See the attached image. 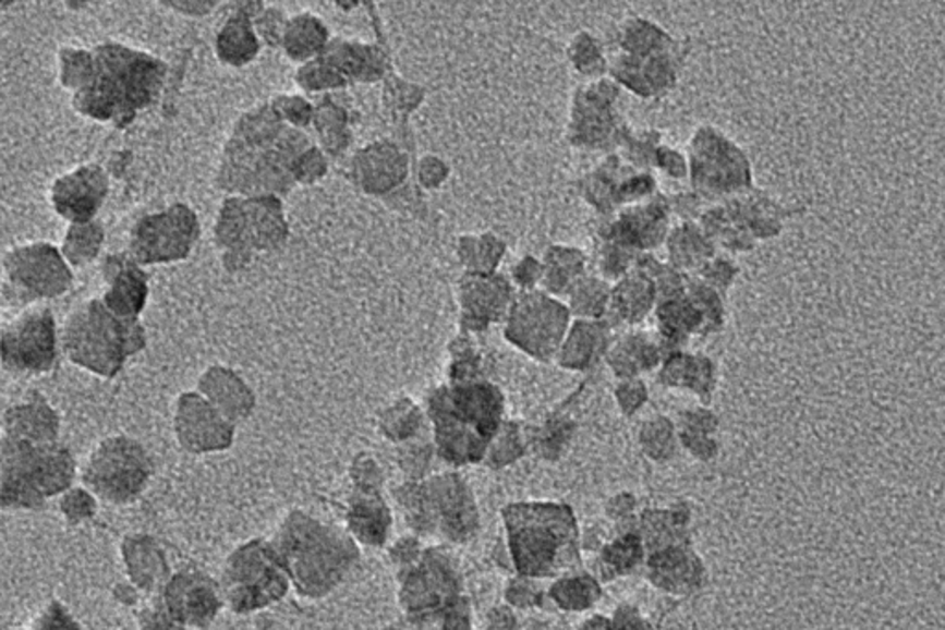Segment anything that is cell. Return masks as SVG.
I'll use <instances>...</instances> for the list:
<instances>
[{"label":"cell","mask_w":945,"mask_h":630,"mask_svg":"<svg viewBox=\"0 0 945 630\" xmlns=\"http://www.w3.org/2000/svg\"><path fill=\"white\" fill-rule=\"evenodd\" d=\"M409 152L390 141H379L356 152L351 174L364 193L380 196L403 185L409 178Z\"/></svg>","instance_id":"obj_23"},{"label":"cell","mask_w":945,"mask_h":630,"mask_svg":"<svg viewBox=\"0 0 945 630\" xmlns=\"http://www.w3.org/2000/svg\"><path fill=\"white\" fill-rule=\"evenodd\" d=\"M638 446L649 461L656 464L673 461L680 451L675 420L663 414L644 420L643 424L639 425Z\"/></svg>","instance_id":"obj_39"},{"label":"cell","mask_w":945,"mask_h":630,"mask_svg":"<svg viewBox=\"0 0 945 630\" xmlns=\"http://www.w3.org/2000/svg\"><path fill=\"white\" fill-rule=\"evenodd\" d=\"M606 54L644 56L659 52H687L689 45L676 39L651 19L627 17L609 31L604 43Z\"/></svg>","instance_id":"obj_27"},{"label":"cell","mask_w":945,"mask_h":630,"mask_svg":"<svg viewBox=\"0 0 945 630\" xmlns=\"http://www.w3.org/2000/svg\"><path fill=\"white\" fill-rule=\"evenodd\" d=\"M512 601L518 606L540 605V601H542V592L532 584V579L524 577L523 581L513 586Z\"/></svg>","instance_id":"obj_61"},{"label":"cell","mask_w":945,"mask_h":630,"mask_svg":"<svg viewBox=\"0 0 945 630\" xmlns=\"http://www.w3.org/2000/svg\"><path fill=\"white\" fill-rule=\"evenodd\" d=\"M693 630H696V627H694V629H693Z\"/></svg>","instance_id":"obj_64"},{"label":"cell","mask_w":945,"mask_h":630,"mask_svg":"<svg viewBox=\"0 0 945 630\" xmlns=\"http://www.w3.org/2000/svg\"><path fill=\"white\" fill-rule=\"evenodd\" d=\"M686 158L691 191L710 204L755 187L747 152L713 124L694 130L687 143Z\"/></svg>","instance_id":"obj_8"},{"label":"cell","mask_w":945,"mask_h":630,"mask_svg":"<svg viewBox=\"0 0 945 630\" xmlns=\"http://www.w3.org/2000/svg\"><path fill=\"white\" fill-rule=\"evenodd\" d=\"M106 292L104 305L122 318H137L148 300V278L128 252L109 254L100 265Z\"/></svg>","instance_id":"obj_21"},{"label":"cell","mask_w":945,"mask_h":630,"mask_svg":"<svg viewBox=\"0 0 945 630\" xmlns=\"http://www.w3.org/2000/svg\"><path fill=\"white\" fill-rule=\"evenodd\" d=\"M241 10H235L231 13L223 25L218 31L217 39H215V50H217L218 60L231 65V68H242L250 61L255 60V56L259 54L261 41L253 26V19L259 13H252L246 10V4H239Z\"/></svg>","instance_id":"obj_31"},{"label":"cell","mask_w":945,"mask_h":630,"mask_svg":"<svg viewBox=\"0 0 945 630\" xmlns=\"http://www.w3.org/2000/svg\"><path fill=\"white\" fill-rule=\"evenodd\" d=\"M656 381L670 390H687L707 407L717 390V364L704 353H668L656 371Z\"/></svg>","instance_id":"obj_24"},{"label":"cell","mask_w":945,"mask_h":630,"mask_svg":"<svg viewBox=\"0 0 945 630\" xmlns=\"http://www.w3.org/2000/svg\"><path fill=\"white\" fill-rule=\"evenodd\" d=\"M667 204L673 219H678V222H696L700 213L704 211L710 202H705L702 196L689 189V191L667 194Z\"/></svg>","instance_id":"obj_54"},{"label":"cell","mask_w":945,"mask_h":630,"mask_svg":"<svg viewBox=\"0 0 945 630\" xmlns=\"http://www.w3.org/2000/svg\"><path fill=\"white\" fill-rule=\"evenodd\" d=\"M542 291L550 296L567 298L580 278L590 272V257L571 244H553L543 255Z\"/></svg>","instance_id":"obj_32"},{"label":"cell","mask_w":945,"mask_h":630,"mask_svg":"<svg viewBox=\"0 0 945 630\" xmlns=\"http://www.w3.org/2000/svg\"><path fill=\"white\" fill-rule=\"evenodd\" d=\"M663 246L667 252L665 263L691 276L699 272L700 268L717 254V249L711 244L696 222H678L670 226Z\"/></svg>","instance_id":"obj_34"},{"label":"cell","mask_w":945,"mask_h":630,"mask_svg":"<svg viewBox=\"0 0 945 630\" xmlns=\"http://www.w3.org/2000/svg\"><path fill=\"white\" fill-rule=\"evenodd\" d=\"M643 576L657 594L678 601L702 592L707 582V568L694 552L693 542H687L649 553Z\"/></svg>","instance_id":"obj_19"},{"label":"cell","mask_w":945,"mask_h":630,"mask_svg":"<svg viewBox=\"0 0 945 630\" xmlns=\"http://www.w3.org/2000/svg\"><path fill=\"white\" fill-rule=\"evenodd\" d=\"M313 141L279 119L270 104L247 111L223 148L218 189L239 196H281L295 185V167Z\"/></svg>","instance_id":"obj_1"},{"label":"cell","mask_w":945,"mask_h":630,"mask_svg":"<svg viewBox=\"0 0 945 630\" xmlns=\"http://www.w3.org/2000/svg\"><path fill=\"white\" fill-rule=\"evenodd\" d=\"M654 170H659L665 177L670 180H687L689 167H687L686 154L676 150L673 146L662 143L656 152V161H654Z\"/></svg>","instance_id":"obj_56"},{"label":"cell","mask_w":945,"mask_h":630,"mask_svg":"<svg viewBox=\"0 0 945 630\" xmlns=\"http://www.w3.org/2000/svg\"><path fill=\"white\" fill-rule=\"evenodd\" d=\"M609 630H654L651 619L633 603H620L609 616Z\"/></svg>","instance_id":"obj_57"},{"label":"cell","mask_w":945,"mask_h":630,"mask_svg":"<svg viewBox=\"0 0 945 630\" xmlns=\"http://www.w3.org/2000/svg\"><path fill=\"white\" fill-rule=\"evenodd\" d=\"M314 126L318 132L322 145L329 154L337 156L350 146L351 135L348 130V113L331 102L329 97H324L319 106L314 108Z\"/></svg>","instance_id":"obj_43"},{"label":"cell","mask_w":945,"mask_h":630,"mask_svg":"<svg viewBox=\"0 0 945 630\" xmlns=\"http://www.w3.org/2000/svg\"><path fill=\"white\" fill-rule=\"evenodd\" d=\"M657 191L654 172L633 169L617 152L606 154L577 182V193L598 215V219H606L622 207L646 201Z\"/></svg>","instance_id":"obj_15"},{"label":"cell","mask_w":945,"mask_h":630,"mask_svg":"<svg viewBox=\"0 0 945 630\" xmlns=\"http://www.w3.org/2000/svg\"><path fill=\"white\" fill-rule=\"evenodd\" d=\"M289 237L278 196H231L223 201L215 225V241L228 270L246 267L253 257L283 246Z\"/></svg>","instance_id":"obj_7"},{"label":"cell","mask_w":945,"mask_h":630,"mask_svg":"<svg viewBox=\"0 0 945 630\" xmlns=\"http://www.w3.org/2000/svg\"><path fill=\"white\" fill-rule=\"evenodd\" d=\"M281 121L289 126L305 128L311 124L314 117L313 104L303 97H278L270 104Z\"/></svg>","instance_id":"obj_52"},{"label":"cell","mask_w":945,"mask_h":630,"mask_svg":"<svg viewBox=\"0 0 945 630\" xmlns=\"http://www.w3.org/2000/svg\"><path fill=\"white\" fill-rule=\"evenodd\" d=\"M687 52H659V54L608 56V78L620 89H627L641 100L667 97L680 78V69Z\"/></svg>","instance_id":"obj_18"},{"label":"cell","mask_w":945,"mask_h":630,"mask_svg":"<svg viewBox=\"0 0 945 630\" xmlns=\"http://www.w3.org/2000/svg\"><path fill=\"white\" fill-rule=\"evenodd\" d=\"M106 241V230L98 220L69 225L60 252L71 268H82L97 259Z\"/></svg>","instance_id":"obj_40"},{"label":"cell","mask_w":945,"mask_h":630,"mask_svg":"<svg viewBox=\"0 0 945 630\" xmlns=\"http://www.w3.org/2000/svg\"><path fill=\"white\" fill-rule=\"evenodd\" d=\"M670 226L673 215L668 209L667 194L657 191L646 201L622 207L606 219H598L593 239L619 244L633 254H654L665 243Z\"/></svg>","instance_id":"obj_16"},{"label":"cell","mask_w":945,"mask_h":630,"mask_svg":"<svg viewBox=\"0 0 945 630\" xmlns=\"http://www.w3.org/2000/svg\"><path fill=\"white\" fill-rule=\"evenodd\" d=\"M342 78L343 84L351 82H375L388 71V56L374 45L331 39L326 50L318 56Z\"/></svg>","instance_id":"obj_29"},{"label":"cell","mask_w":945,"mask_h":630,"mask_svg":"<svg viewBox=\"0 0 945 630\" xmlns=\"http://www.w3.org/2000/svg\"><path fill=\"white\" fill-rule=\"evenodd\" d=\"M611 283L596 274H585L567 294V310L574 320H604L608 315Z\"/></svg>","instance_id":"obj_38"},{"label":"cell","mask_w":945,"mask_h":630,"mask_svg":"<svg viewBox=\"0 0 945 630\" xmlns=\"http://www.w3.org/2000/svg\"><path fill=\"white\" fill-rule=\"evenodd\" d=\"M574 431H577L574 420L569 419L567 414H556V416L548 420L545 429L540 431L543 451L545 453H550V451L560 453L561 449L566 448L569 440H571Z\"/></svg>","instance_id":"obj_53"},{"label":"cell","mask_w":945,"mask_h":630,"mask_svg":"<svg viewBox=\"0 0 945 630\" xmlns=\"http://www.w3.org/2000/svg\"><path fill=\"white\" fill-rule=\"evenodd\" d=\"M550 599L564 613L582 614L593 610L603 599V584L587 571H571L556 579L548 590Z\"/></svg>","instance_id":"obj_37"},{"label":"cell","mask_w":945,"mask_h":630,"mask_svg":"<svg viewBox=\"0 0 945 630\" xmlns=\"http://www.w3.org/2000/svg\"><path fill=\"white\" fill-rule=\"evenodd\" d=\"M163 7L174 8V12L191 15V17H199L213 12V8H217V2H161Z\"/></svg>","instance_id":"obj_62"},{"label":"cell","mask_w":945,"mask_h":630,"mask_svg":"<svg viewBox=\"0 0 945 630\" xmlns=\"http://www.w3.org/2000/svg\"><path fill=\"white\" fill-rule=\"evenodd\" d=\"M146 344L145 329L137 318H122L90 298L66 316L61 346L69 361L97 376L113 377L133 353Z\"/></svg>","instance_id":"obj_5"},{"label":"cell","mask_w":945,"mask_h":630,"mask_svg":"<svg viewBox=\"0 0 945 630\" xmlns=\"http://www.w3.org/2000/svg\"><path fill=\"white\" fill-rule=\"evenodd\" d=\"M505 400L489 383L441 387L428 401L436 440L447 459L473 461L497 435Z\"/></svg>","instance_id":"obj_4"},{"label":"cell","mask_w":945,"mask_h":630,"mask_svg":"<svg viewBox=\"0 0 945 630\" xmlns=\"http://www.w3.org/2000/svg\"><path fill=\"white\" fill-rule=\"evenodd\" d=\"M604 514L609 523L622 528V531L638 529V497L630 492H620L617 496L609 497L604 507Z\"/></svg>","instance_id":"obj_51"},{"label":"cell","mask_w":945,"mask_h":630,"mask_svg":"<svg viewBox=\"0 0 945 630\" xmlns=\"http://www.w3.org/2000/svg\"><path fill=\"white\" fill-rule=\"evenodd\" d=\"M199 231L196 213L185 204H172L165 211L145 215L133 225L128 254L141 267L187 259Z\"/></svg>","instance_id":"obj_13"},{"label":"cell","mask_w":945,"mask_h":630,"mask_svg":"<svg viewBox=\"0 0 945 630\" xmlns=\"http://www.w3.org/2000/svg\"><path fill=\"white\" fill-rule=\"evenodd\" d=\"M2 292L10 303L31 305L65 294L73 286V268L60 249L47 241L19 244L2 257Z\"/></svg>","instance_id":"obj_11"},{"label":"cell","mask_w":945,"mask_h":630,"mask_svg":"<svg viewBox=\"0 0 945 630\" xmlns=\"http://www.w3.org/2000/svg\"><path fill=\"white\" fill-rule=\"evenodd\" d=\"M572 316L566 303L543 291L516 294L506 315V339L536 361H555Z\"/></svg>","instance_id":"obj_12"},{"label":"cell","mask_w":945,"mask_h":630,"mask_svg":"<svg viewBox=\"0 0 945 630\" xmlns=\"http://www.w3.org/2000/svg\"><path fill=\"white\" fill-rule=\"evenodd\" d=\"M512 274L513 281L521 287V291H536V287L542 283L543 263L534 255H524L523 259L513 267Z\"/></svg>","instance_id":"obj_59"},{"label":"cell","mask_w":945,"mask_h":630,"mask_svg":"<svg viewBox=\"0 0 945 630\" xmlns=\"http://www.w3.org/2000/svg\"><path fill=\"white\" fill-rule=\"evenodd\" d=\"M577 630H609V616L591 614L579 625Z\"/></svg>","instance_id":"obj_63"},{"label":"cell","mask_w":945,"mask_h":630,"mask_svg":"<svg viewBox=\"0 0 945 630\" xmlns=\"http://www.w3.org/2000/svg\"><path fill=\"white\" fill-rule=\"evenodd\" d=\"M675 424L680 435L715 437L718 427H720V420L715 412L711 411L710 407L700 405L678 412Z\"/></svg>","instance_id":"obj_48"},{"label":"cell","mask_w":945,"mask_h":630,"mask_svg":"<svg viewBox=\"0 0 945 630\" xmlns=\"http://www.w3.org/2000/svg\"><path fill=\"white\" fill-rule=\"evenodd\" d=\"M662 361L663 352L656 337L643 329H628L619 337H615L608 352L604 355V363L617 377V381L635 379V377H643L644 374L656 372Z\"/></svg>","instance_id":"obj_28"},{"label":"cell","mask_w":945,"mask_h":630,"mask_svg":"<svg viewBox=\"0 0 945 630\" xmlns=\"http://www.w3.org/2000/svg\"><path fill=\"white\" fill-rule=\"evenodd\" d=\"M567 58L572 69L584 78L598 80L608 76V56L604 43L591 32H579L567 47Z\"/></svg>","instance_id":"obj_41"},{"label":"cell","mask_w":945,"mask_h":630,"mask_svg":"<svg viewBox=\"0 0 945 630\" xmlns=\"http://www.w3.org/2000/svg\"><path fill=\"white\" fill-rule=\"evenodd\" d=\"M90 52L95 61L93 78L73 93L71 106L82 117L111 122L122 130L159 98L169 65L121 43H98Z\"/></svg>","instance_id":"obj_2"},{"label":"cell","mask_w":945,"mask_h":630,"mask_svg":"<svg viewBox=\"0 0 945 630\" xmlns=\"http://www.w3.org/2000/svg\"><path fill=\"white\" fill-rule=\"evenodd\" d=\"M798 209H789L765 189L753 187L720 202L707 204L696 225L723 254H748L758 243L782 235L785 222Z\"/></svg>","instance_id":"obj_6"},{"label":"cell","mask_w":945,"mask_h":630,"mask_svg":"<svg viewBox=\"0 0 945 630\" xmlns=\"http://www.w3.org/2000/svg\"><path fill=\"white\" fill-rule=\"evenodd\" d=\"M109 194L108 172L97 163L80 165L50 185V206L69 225L95 220Z\"/></svg>","instance_id":"obj_20"},{"label":"cell","mask_w":945,"mask_h":630,"mask_svg":"<svg viewBox=\"0 0 945 630\" xmlns=\"http://www.w3.org/2000/svg\"><path fill=\"white\" fill-rule=\"evenodd\" d=\"M446 177L447 167L441 163L440 159L433 158V156H427V158L423 159L422 167H420V182L425 187L433 189L434 185H438Z\"/></svg>","instance_id":"obj_60"},{"label":"cell","mask_w":945,"mask_h":630,"mask_svg":"<svg viewBox=\"0 0 945 630\" xmlns=\"http://www.w3.org/2000/svg\"><path fill=\"white\" fill-rule=\"evenodd\" d=\"M85 481L106 499H130L145 485L146 459L143 449L126 438L106 440L90 459Z\"/></svg>","instance_id":"obj_17"},{"label":"cell","mask_w":945,"mask_h":630,"mask_svg":"<svg viewBox=\"0 0 945 630\" xmlns=\"http://www.w3.org/2000/svg\"><path fill=\"white\" fill-rule=\"evenodd\" d=\"M639 254L622 249L619 244L593 239V255L591 261L596 268V276L606 279L608 283H615L625 274L632 270Z\"/></svg>","instance_id":"obj_44"},{"label":"cell","mask_w":945,"mask_h":630,"mask_svg":"<svg viewBox=\"0 0 945 630\" xmlns=\"http://www.w3.org/2000/svg\"><path fill=\"white\" fill-rule=\"evenodd\" d=\"M505 252L506 244L489 233L482 237H462L458 243V255L470 274H495Z\"/></svg>","instance_id":"obj_42"},{"label":"cell","mask_w":945,"mask_h":630,"mask_svg":"<svg viewBox=\"0 0 945 630\" xmlns=\"http://www.w3.org/2000/svg\"><path fill=\"white\" fill-rule=\"evenodd\" d=\"M505 518L508 546L521 576L547 579L577 571L582 538L569 505H512Z\"/></svg>","instance_id":"obj_3"},{"label":"cell","mask_w":945,"mask_h":630,"mask_svg":"<svg viewBox=\"0 0 945 630\" xmlns=\"http://www.w3.org/2000/svg\"><path fill=\"white\" fill-rule=\"evenodd\" d=\"M298 84L307 92H327V89H338L343 87V82L335 71H332L326 61L314 58V60L303 63L298 74H295Z\"/></svg>","instance_id":"obj_50"},{"label":"cell","mask_w":945,"mask_h":630,"mask_svg":"<svg viewBox=\"0 0 945 630\" xmlns=\"http://www.w3.org/2000/svg\"><path fill=\"white\" fill-rule=\"evenodd\" d=\"M644 560H646V549L638 529L619 531L615 536L606 540V544L595 553V566L590 573L601 584H609L635 576L638 571L643 570Z\"/></svg>","instance_id":"obj_30"},{"label":"cell","mask_w":945,"mask_h":630,"mask_svg":"<svg viewBox=\"0 0 945 630\" xmlns=\"http://www.w3.org/2000/svg\"><path fill=\"white\" fill-rule=\"evenodd\" d=\"M654 316V337L668 353L687 350L694 337H711L726 326V303L723 294L702 283L696 276L687 274L683 286L667 296L657 298Z\"/></svg>","instance_id":"obj_9"},{"label":"cell","mask_w":945,"mask_h":630,"mask_svg":"<svg viewBox=\"0 0 945 630\" xmlns=\"http://www.w3.org/2000/svg\"><path fill=\"white\" fill-rule=\"evenodd\" d=\"M329 41L331 39L324 21L314 17L311 13H302L287 21L281 45L290 60L307 63L318 58L326 50Z\"/></svg>","instance_id":"obj_36"},{"label":"cell","mask_w":945,"mask_h":630,"mask_svg":"<svg viewBox=\"0 0 945 630\" xmlns=\"http://www.w3.org/2000/svg\"><path fill=\"white\" fill-rule=\"evenodd\" d=\"M614 339L615 329L606 320H572L555 361L564 371H593Z\"/></svg>","instance_id":"obj_26"},{"label":"cell","mask_w":945,"mask_h":630,"mask_svg":"<svg viewBox=\"0 0 945 630\" xmlns=\"http://www.w3.org/2000/svg\"><path fill=\"white\" fill-rule=\"evenodd\" d=\"M663 143V134L656 128H641L632 130L625 145L620 146L617 154L625 159L633 169L649 170L654 172L656 152Z\"/></svg>","instance_id":"obj_46"},{"label":"cell","mask_w":945,"mask_h":630,"mask_svg":"<svg viewBox=\"0 0 945 630\" xmlns=\"http://www.w3.org/2000/svg\"><path fill=\"white\" fill-rule=\"evenodd\" d=\"M649 398H651V392H649L643 377L620 379V381L615 383L614 400L620 414L627 419H632L633 414H638L649 403Z\"/></svg>","instance_id":"obj_49"},{"label":"cell","mask_w":945,"mask_h":630,"mask_svg":"<svg viewBox=\"0 0 945 630\" xmlns=\"http://www.w3.org/2000/svg\"><path fill=\"white\" fill-rule=\"evenodd\" d=\"M622 89L614 80H591L574 89L567 124V141L585 152L619 150L633 128L619 110Z\"/></svg>","instance_id":"obj_10"},{"label":"cell","mask_w":945,"mask_h":630,"mask_svg":"<svg viewBox=\"0 0 945 630\" xmlns=\"http://www.w3.org/2000/svg\"><path fill=\"white\" fill-rule=\"evenodd\" d=\"M691 510L686 505L667 509H646L638 516V533L643 540L646 555L663 547L691 542L689 536Z\"/></svg>","instance_id":"obj_33"},{"label":"cell","mask_w":945,"mask_h":630,"mask_svg":"<svg viewBox=\"0 0 945 630\" xmlns=\"http://www.w3.org/2000/svg\"><path fill=\"white\" fill-rule=\"evenodd\" d=\"M656 307V286L654 279L638 268H632L622 278L611 283L608 315L604 320L617 329H632L641 326Z\"/></svg>","instance_id":"obj_25"},{"label":"cell","mask_w":945,"mask_h":630,"mask_svg":"<svg viewBox=\"0 0 945 630\" xmlns=\"http://www.w3.org/2000/svg\"><path fill=\"white\" fill-rule=\"evenodd\" d=\"M680 449L693 457L694 461L711 462L720 453V444L715 437H700V435H680Z\"/></svg>","instance_id":"obj_58"},{"label":"cell","mask_w":945,"mask_h":630,"mask_svg":"<svg viewBox=\"0 0 945 630\" xmlns=\"http://www.w3.org/2000/svg\"><path fill=\"white\" fill-rule=\"evenodd\" d=\"M516 292L505 276L500 274H464L460 283V302L464 310V324L468 328L484 329L489 322L506 318Z\"/></svg>","instance_id":"obj_22"},{"label":"cell","mask_w":945,"mask_h":630,"mask_svg":"<svg viewBox=\"0 0 945 630\" xmlns=\"http://www.w3.org/2000/svg\"><path fill=\"white\" fill-rule=\"evenodd\" d=\"M58 358L52 311L28 305L0 329V364L12 374H45Z\"/></svg>","instance_id":"obj_14"},{"label":"cell","mask_w":945,"mask_h":630,"mask_svg":"<svg viewBox=\"0 0 945 630\" xmlns=\"http://www.w3.org/2000/svg\"><path fill=\"white\" fill-rule=\"evenodd\" d=\"M289 19H284L279 8H268L253 19V26L257 31V37H263L270 47H279L283 39L284 25Z\"/></svg>","instance_id":"obj_55"},{"label":"cell","mask_w":945,"mask_h":630,"mask_svg":"<svg viewBox=\"0 0 945 630\" xmlns=\"http://www.w3.org/2000/svg\"><path fill=\"white\" fill-rule=\"evenodd\" d=\"M739 272H741V268L735 263L734 257H729V255L723 254V252H717L693 276H696L705 286L711 287L713 291H717L718 294L726 296V292L731 289Z\"/></svg>","instance_id":"obj_47"},{"label":"cell","mask_w":945,"mask_h":630,"mask_svg":"<svg viewBox=\"0 0 945 630\" xmlns=\"http://www.w3.org/2000/svg\"><path fill=\"white\" fill-rule=\"evenodd\" d=\"M95 71V61H93V52L87 49H76V47H63L58 52V73H60V84L66 92L76 93L89 84Z\"/></svg>","instance_id":"obj_45"},{"label":"cell","mask_w":945,"mask_h":630,"mask_svg":"<svg viewBox=\"0 0 945 630\" xmlns=\"http://www.w3.org/2000/svg\"><path fill=\"white\" fill-rule=\"evenodd\" d=\"M199 388L204 390L207 401L222 414L223 419H239L252 411V390L231 371L215 366L211 371L205 372Z\"/></svg>","instance_id":"obj_35"}]
</instances>
